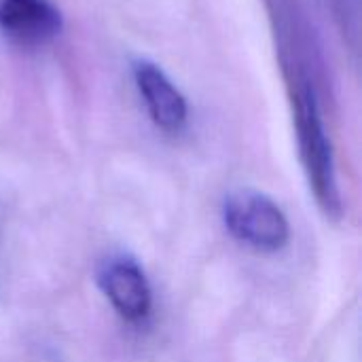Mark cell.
I'll list each match as a JSON object with an SVG mask.
<instances>
[{
  "label": "cell",
  "instance_id": "obj_2",
  "mask_svg": "<svg viewBox=\"0 0 362 362\" xmlns=\"http://www.w3.org/2000/svg\"><path fill=\"white\" fill-rule=\"evenodd\" d=\"M225 225L233 238L261 252L282 250L291 238L284 212L257 191H240L225 202Z\"/></svg>",
  "mask_w": 362,
  "mask_h": 362
},
{
  "label": "cell",
  "instance_id": "obj_5",
  "mask_svg": "<svg viewBox=\"0 0 362 362\" xmlns=\"http://www.w3.org/2000/svg\"><path fill=\"white\" fill-rule=\"evenodd\" d=\"M100 286L125 320H140L151 310V286L134 259L119 257L104 263Z\"/></svg>",
  "mask_w": 362,
  "mask_h": 362
},
{
  "label": "cell",
  "instance_id": "obj_3",
  "mask_svg": "<svg viewBox=\"0 0 362 362\" xmlns=\"http://www.w3.org/2000/svg\"><path fill=\"white\" fill-rule=\"evenodd\" d=\"M62 25V13L49 0H0V30L19 45H45Z\"/></svg>",
  "mask_w": 362,
  "mask_h": 362
},
{
  "label": "cell",
  "instance_id": "obj_1",
  "mask_svg": "<svg viewBox=\"0 0 362 362\" xmlns=\"http://www.w3.org/2000/svg\"><path fill=\"white\" fill-rule=\"evenodd\" d=\"M295 127L301 163L305 168L314 197L327 218L339 221L344 216V204L337 185L333 146L320 117L316 93L310 85H301L295 93Z\"/></svg>",
  "mask_w": 362,
  "mask_h": 362
},
{
  "label": "cell",
  "instance_id": "obj_4",
  "mask_svg": "<svg viewBox=\"0 0 362 362\" xmlns=\"http://www.w3.org/2000/svg\"><path fill=\"white\" fill-rule=\"evenodd\" d=\"M134 81L157 127L178 132L187 123V100L157 64L146 59L134 62Z\"/></svg>",
  "mask_w": 362,
  "mask_h": 362
}]
</instances>
